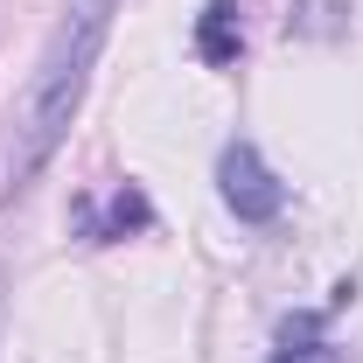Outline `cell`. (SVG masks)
I'll use <instances>...</instances> for the list:
<instances>
[{"label":"cell","mask_w":363,"mask_h":363,"mask_svg":"<svg viewBox=\"0 0 363 363\" xmlns=\"http://www.w3.org/2000/svg\"><path fill=\"white\" fill-rule=\"evenodd\" d=\"M112 14H119V0H70V7H63V21H56V35L43 43L35 77H28L21 105H14L7 196H14V189H28V182L49 168V154L63 147L70 119H77V105H84L91 63H98V49H105V35H112Z\"/></svg>","instance_id":"obj_1"},{"label":"cell","mask_w":363,"mask_h":363,"mask_svg":"<svg viewBox=\"0 0 363 363\" xmlns=\"http://www.w3.org/2000/svg\"><path fill=\"white\" fill-rule=\"evenodd\" d=\"M272 363H342V357H335L328 342H301V350L286 342V350H279V357H272Z\"/></svg>","instance_id":"obj_4"},{"label":"cell","mask_w":363,"mask_h":363,"mask_svg":"<svg viewBox=\"0 0 363 363\" xmlns=\"http://www.w3.org/2000/svg\"><path fill=\"white\" fill-rule=\"evenodd\" d=\"M217 182H224V203L238 210V224H272V217H279V203H286V189L272 182V168L259 161V147H252V140H230V147H224Z\"/></svg>","instance_id":"obj_2"},{"label":"cell","mask_w":363,"mask_h":363,"mask_svg":"<svg viewBox=\"0 0 363 363\" xmlns=\"http://www.w3.org/2000/svg\"><path fill=\"white\" fill-rule=\"evenodd\" d=\"M203 56H210V63H230V56H238V35H230V7L224 0H210V14H203Z\"/></svg>","instance_id":"obj_3"}]
</instances>
